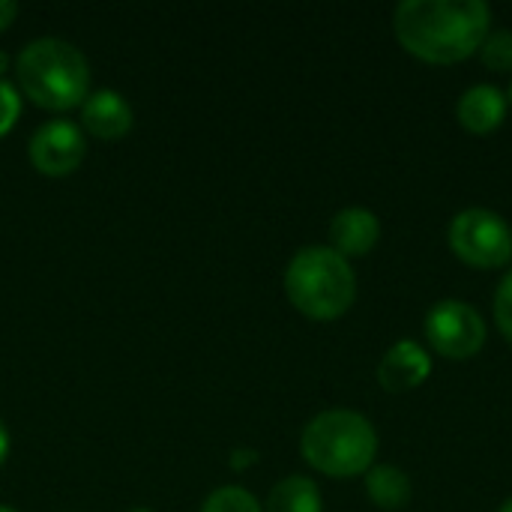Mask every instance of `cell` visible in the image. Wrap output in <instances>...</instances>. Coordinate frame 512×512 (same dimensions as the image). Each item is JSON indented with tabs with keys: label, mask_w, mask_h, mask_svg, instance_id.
<instances>
[{
	"label": "cell",
	"mask_w": 512,
	"mask_h": 512,
	"mask_svg": "<svg viewBox=\"0 0 512 512\" xmlns=\"http://www.w3.org/2000/svg\"><path fill=\"white\" fill-rule=\"evenodd\" d=\"M264 512H324L321 489L309 477H285L270 489Z\"/></svg>",
	"instance_id": "13"
},
{
	"label": "cell",
	"mask_w": 512,
	"mask_h": 512,
	"mask_svg": "<svg viewBox=\"0 0 512 512\" xmlns=\"http://www.w3.org/2000/svg\"><path fill=\"white\" fill-rule=\"evenodd\" d=\"M285 294L300 315L312 321H336L354 306L357 276L348 258L336 249L306 246L288 261Z\"/></svg>",
	"instance_id": "4"
},
{
	"label": "cell",
	"mask_w": 512,
	"mask_h": 512,
	"mask_svg": "<svg viewBox=\"0 0 512 512\" xmlns=\"http://www.w3.org/2000/svg\"><path fill=\"white\" fill-rule=\"evenodd\" d=\"M477 54L492 72H512V30H492Z\"/></svg>",
	"instance_id": "15"
},
{
	"label": "cell",
	"mask_w": 512,
	"mask_h": 512,
	"mask_svg": "<svg viewBox=\"0 0 512 512\" xmlns=\"http://www.w3.org/2000/svg\"><path fill=\"white\" fill-rule=\"evenodd\" d=\"M201 512H264L258 504V498L240 486H222L216 492L207 495V501L201 504Z\"/></svg>",
	"instance_id": "14"
},
{
	"label": "cell",
	"mask_w": 512,
	"mask_h": 512,
	"mask_svg": "<svg viewBox=\"0 0 512 512\" xmlns=\"http://www.w3.org/2000/svg\"><path fill=\"white\" fill-rule=\"evenodd\" d=\"M498 512H512V498H510V501H507V504H504V507H501V510H498Z\"/></svg>",
	"instance_id": "22"
},
{
	"label": "cell",
	"mask_w": 512,
	"mask_h": 512,
	"mask_svg": "<svg viewBox=\"0 0 512 512\" xmlns=\"http://www.w3.org/2000/svg\"><path fill=\"white\" fill-rule=\"evenodd\" d=\"M9 66H12V60H9V54L0 48V81H3V75L9 72Z\"/></svg>",
	"instance_id": "21"
},
{
	"label": "cell",
	"mask_w": 512,
	"mask_h": 512,
	"mask_svg": "<svg viewBox=\"0 0 512 512\" xmlns=\"http://www.w3.org/2000/svg\"><path fill=\"white\" fill-rule=\"evenodd\" d=\"M510 99H512V87H510Z\"/></svg>",
	"instance_id": "25"
},
{
	"label": "cell",
	"mask_w": 512,
	"mask_h": 512,
	"mask_svg": "<svg viewBox=\"0 0 512 512\" xmlns=\"http://www.w3.org/2000/svg\"><path fill=\"white\" fill-rule=\"evenodd\" d=\"M30 162L45 177H66L78 171V165L87 156V138L84 129L72 120H48L30 135Z\"/></svg>",
	"instance_id": "7"
},
{
	"label": "cell",
	"mask_w": 512,
	"mask_h": 512,
	"mask_svg": "<svg viewBox=\"0 0 512 512\" xmlns=\"http://www.w3.org/2000/svg\"><path fill=\"white\" fill-rule=\"evenodd\" d=\"M0 512H15V510H9V507H0Z\"/></svg>",
	"instance_id": "23"
},
{
	"label": "cell",
	"mask_w": 512,
	"mask_h": 512,
	"mask_svg": "<svg viewBox=\"0 0 512 512\" xmlns=\"http://www.w3.org/2000/svg\"><path fill=\"white\" fill-rule=\"evenodd\" d=\"M495 324L504 333V339L512 342V270L495 291Z\"/></svg>",
	"instance_id": "17"
},
{
	"label": "cell",
	"mask_w": 512,
	"mask_h": 512,
	"mask_svg": "<svg viewBox=\"0 0 512 512\" xmlns=\"http://www.w3.org/2000/svg\"><path fill=\"white\" fill-rule=\"evenodd\" d=\"M459 123L474 135L495 132L507 117V96L495 84H474L459 99Z\"/></svg>",
	"instance_id": "11"
},
{
	"label": "cell",
	"mask_w": 512,
	"mask_h": 512,
	"mask_svg": "<svg viewBox=\"0 0 512 512\" xmlns=\"http://www.w3.org/2000/svg\"><path fill=\"white\" fill-rule=\"evenodd\" d=\"M129 512H153V510H129Z\"/></svg>",
	"instance_id": "24"
},
{
	"label": "cell",
	"mask_w": 512,
	"mask_h": 512,
	"mask_svg": "<svg viewBox=\"0 0 512 512\" xmlns=\"http://www.w3.org/2000/svg\"><path fill=\"white\" fill-rule=\"evenodd\" d=\"M135 123L132 105L123 93L111 87L90 90V96L81 102V129L90 132L99 141H117L123 138Z\"/></svg>",
	"instance_id": "9"
},
{
	"label": "cell",
	"mask_w": 512,
	"mask_h": 512,
	"mask_svg": "<svg viewBox=\"0 0 512 512\" xmlns=\"http://www.w3.org/2000/svg\"><path fill=\"white\" fill-rule=\"evenodd\" d=\"M450 249L477 270H498L512 261V228L486 207H468L450 222Z\"/></svg>",
	"instance_id": "5"
},
{
	"label": "cell",
	"mask_w": 512,
	"mask_h": 512,
	"mask_svg": "<svg viewBox=\"0 0 512 512\" xmlns=\"http://www.w3.org/2000/svg\"><path fill=\"white\" fill-rule=\"evenodd\" d=\"M9 450H12L9 429H6V423L0 420V468H3V465H6V459H9Z\"/></svg>",
	"instance_id": "20"
},
{
	"label": "cell",
	"mask_w": 512,
	"mask_h": 512,
	"mask_svg": "<svg viewBox=\"0 0 512 512\" xmlns=\"http://www.w3.org/2000/svg\"><path fill=\"white\" fill-rule=\"evenodd\" d=\"M15 18H18V3H12V0H0V33H3Z\"/></svg>",
	"instance_id": "19"
},
{
	"label": "cell",
	"mask_w": 512,
	"mask_h": 512,
	"mask_svg": "<svg viewBox=\"0 0 512 512\" xmlns=\"http://www.w3.org/2000/svg\"><path fill=\"white\" fill-rule=\"evenodd\" d=\"M399 45L438 66L462 63L492 33V9L483 0H405L393 12Z\"/></svg>",
	"instance_id": "1"
},
{
	"label": "cell",
	"mask_w": 512,
	"mask_h": 512,
	"mask_svg": "<svg viewBox=\"0 0 512 512\" xmlns=\"http://www.w3.org/2000/svg\"><path fill=\"white\" fill-rule=\"evenodd\" d=\"M300 453L324 477H363L378 456V432L363 414L330 408L306 423Z\"/></svg>",
	"instance_id": "3"
},
{
	"label": "cell",
	"mask_w": 512,
	"mask_h": 512,
	"mask_svg": "<svg viewBox=\"0 0 512 512\" xmlns=\"http://www.w3.org/2000/svg\"><path fill=\"white\" fill-rule=\"evenodd\" d=\"M18 114H21V93L15 84L3 78L0 81V138L12 132V126L18 123Z\"/></svg>",
	"instance_id": "16"
},
{
	"label": "cell",
	"mask_w": 512,
	"mask_h": 512,
	"mask_svg": "<svg viewBox=\"0 0 512 512\" xmlns=\"http://www.w3.org/2000/svg\"><path fill=\"white\" fill-rule=\"evenodd\" d=\"M426 339L435 354L447 360H471L486 345V321L483 315L462 300H441L426 315Z\"/></svg>",
	"instance_id": "6"
},
{
	"label": "cell",
	"mask_w": 512,
	"mask_h": 512,
	"mask_svg": "<svg viewBox=\"0 0 512 512\" xmlns=\"http://www.w3.org/2000/svg\"><path fill=\"white\" fill-rule=\"evenodd\" d=\"M429 375H432V357L414 339H402V342L390 345L378 363V384L387 393L417 390L420 384L429 381Z\"/></svg>",
	"instance_id": "8"
},
{
	"label": "cell",
	"mask_w": 512,
	"mask_h": 512,
	"mask_svg": "<svg viewBox=\"0 0 512 512\" xmlns=\"http://www.w3.org/2000/svg\"><path fill=\"white\" fill-rule=\"evenodd\" d=\"M363 477H366V495L378 510H405L414 498L411 477L396 465H372Z\"/></svg>",
	"instance_id": "12"
},
{
	"label": "cell",
	"mask_w": 512,
	"mask_h": 512,
	"mask_svg": "<svg viewBox=\"0 0 512 512\" xmlns=\"http://www.w3.org/2000/svg\"><path fill=\"white\" fill-rule=\"evenodd\" d=\"M255 462H258V453H255V450H246V447H243V450H234V453H231V468H234V471H246V468H252Z\"/></svg>",
	"instance_id": "18"
},
{
	"label": "cell",
	"mask_w": 512,
	"mask_h": 512,
	"mask_svg": "<svg viewBox=\"0 0 512 512\" xmlns=\"http://www.w3.org/2000/svg\"><path fill=\"white\" fill-rule=\"evenodd\" d=\"M381 240V222L369 207H345L330 222V249L342 258L369 255Z\"/></svg>",
	"instance_id": "10"
},
{
	"label": "cell",
	"mask_w": 512,
	"mask_h": 512,
	"mask_svg": "<svg viewBox=\"0 0 512 512\" xmlns=\"http://www.w3.org/2000/svg\"><path fill=\"white\" fill-rule=\"evenodd\" d=\"M18 93L48 111L78 108L90 96V63L66 39L39 36L15 57Z\"/></svg>",
	"instance_id": "2"
}]
</instances>
